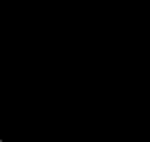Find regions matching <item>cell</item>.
I'll return each instance as SVG.
<instances>
[]
</instances>
